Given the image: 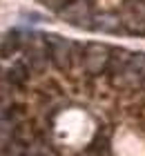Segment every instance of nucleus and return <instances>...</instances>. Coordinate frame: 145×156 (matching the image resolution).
Wrapping results in <instances>:
<instances>
[{"instance_id":"1","label":"nucleus","mask_w":145,"mask_h":156,"mask_svg":"<svg viewBox=\"0 0 145 156\" xmlns=\"http://www.w3.org/2000/svg\"><path fill=\"white\" fill-rule=\"evenodd\" d=\"M67 25L92 31L94 18L114 13L129 36H145V0H36Z\"/></svg>"},{"instance_id":"2","label":"nucleus","mask_w":145,"mask_h":156,"mask_svg":"<svg viewBox=\"0 0 145 156\" xmlns=\"http://www.w3.org/2000/svg\"><path fill=\"white\" fill-rule=\"evenodd\" d=\"M110 54H112V47L100 45V42H87L85 54H83V62H81L83 72L89 76H98V74L107 72Z\"/></svg>"},{"instance_id":"3","label":"nucleus","mask_w":145,"mask_h":156,"mask_svg":"<svg viewBox=\"0 0 145 156\" xmlns=\"http://www.w3.org/2000/svg\"><path fill=\"white\" fill-rule=\"evenodd\" d=\"M47 47H49V54H52V62L58 69H67L71 65V56H74V47L76 42L69 40V38H63L58 34H42Z\"/></svg>"}]
</instances>
